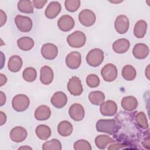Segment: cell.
<instances>
[{"label": "cell", "instance_id": "cell-1", "mask_svg": "<svg viewBox=\"0 0 150 150\" xmlns=\"http://www.w3.org/2000/svg\"><path fill=\"white\" fill-rule=\"evenodd\" d=\"M116 125L117 122L114 119H100L96 122V128L98 132L114 135Z\"/></svg>", "mask_w": 150, "mask_h": 150}, {"label": "cell", "instance_id": "cell-2", "mask_svg": "<svg viewBox=\"0 0 150 150\" xmlns=\"http://www.w3.org/2000/svg\"><path fill=\"white\" fill-rule=\"evenodd\" d=\"M104 59V52L102 50L95 48L91 50L87 54L86 60L87 64L91 67H97L103 62Z\"/></svg>", "mask_w": 150, "mask_h": 150}, {"label": "cell", "instance_id": "cell-3", "mask_svg": "<svg viewBox=\"0 0 150 150\" xmlns=\"http://www.w3.org/2000/svg\"><path fill=\"white\" fill-rule=\"evenodd\" d=\"M86 42V36L81 31L76 30L69 35L67 38L68 45L72 47L79 48L83 47Z\"/></svg>", "mask_w": 150, "mask_h": 150}, {"label": "cell", "instance_id": "cell-4", "mask_svg": "<svg viewBox=\"0 0 150 150\" xmlns=\"http://www.w3.org/2000/svg\"><path fill=\"white\" fill-rule=\"evenodd\" d=\"M30 100L29 97L22 94L14 96L12 100V106L17 112H23L29 106Z\"/></svg>", "mask_w": 150, "mask_h": 150}, {"label": "cell", "instance_id": "cell-5", "mask_svg": "<svg viewBox=\"0 0 150 150\" xmlns=\"http://www.w3.org/2000/svg\"><path fill=\"white\" fill-rule=\"evenodd\" d=\"M80 23L84 26H91L93 25L96 20V16L92 11L86 9L82 10L78 16Z\"/></svg>", "mask_w": 150, "mask_h": 150}, {"label": "cell", "instance_id": "cell-6", "mask_svg": "<svg viewBox=\"0 0 150 150\" xmlns=\"http://www.w3.org/2000/svg\"><path fill=\"white\" fill-rule=\"evenodd\" d=\"M101 75L104 80L107 82L114 81L118 75V71L116 66L112 63L105 64L101 70Z\"/></svg>", "mask_w": 150, "mask_h": 150}, {"label": "cell", "instance_id": "cell-7", "mask_svg": "<svg viewBox=\"0 0 150 150\" xmlns=\"http://www.w3.org/2000/svg\"><path fill=\"white\" fill-rule=\"evenodd\" d=\"M15 23L17 28L22 32H28L30 31L33 26L32 21L29 17L21 15L15 16Z\"/></svg>", "mask_w": 150, "mask_h": 150}, {"label": "cell", "instance_id": "cell-8", "mask_svg": "<svg viewBox=\"0 0 150 150\" xmlns=\"http://www.w3.org/2000/svg\"><path fill=\"white\" fill-rule=\"evenodd\" d=\"M67 87L69 92L74 96L81 95L83 91L81 80L77 76H73L69 79Z\"/></svg>", "mask_w": 150, "mask_h": 150}, {"label": "cell", "instance_id": "cell-9", "mask_svg": "<svg viewBox=\"0 0 150 150\" xmlns=\"http://www.w3.org/2000/svg\"><path fill=\"white\" fill-rule=\"evenodd\" d=\"M41 54L45 59L47 60H53L58 54L57 47L50 43L44 44L40 49Z\"/></svg>", "mask_w": 150, "mask_h": 150}, {"label": "cell", "instance_id": "cell-10", "mask_svg": "<svg viewBox=\"0 0 150 150\" xmlns=\"http://www.w3.org/2000/svg\"><path fill=\"white\" fill-rule=\"evenodd\" d=\"M129 26V21L128 18L124 15L118 16L114 22V28L117 33L120 34L125 33Z\"/></svg>", "mask_w": 150, "mask_h": 150}, {"label": "cell", "instance_id": "cell-11", "mask_svg": "<svg viewBox=\"0 0 150 150\" xmlns=\"http://www.w3.org/2000/svg\"><path fill=\"white\" fill-rule=\"evenodd\" d=\"M69 114L71 118L74 121H81L85 115L84 108L81 104L74 103L69 107Z\"/></svg>", "mask_w": 150, "mask_h": 150}, {"label": "cell", "instance_id": "cell-12", "mask_svg": "<svg viewBox=\"0 0 150 150\" xmlns=\"http://www.w3.org/2000/svg\"><path fill=\"white\" fill-rule=\"evenodd\" d=\"M66 66L71 69H78L81 63V55L79 52L73 51L69 53L66 58Z\"/></svg>", "mask_w": 150, "mask_h": 150}, {"label": "cell", "instance_id": "cell-13", "mask_svg": "<svg viewBox=\"0 0 150 150\" xmlns=\"http://www.w3.org/2000/svg\"><path fill=\"white\" fill-rule=\"evenodd\" d=\"M117 105L112 100H107L100 105V111L104 116H113L117 112Z\"/></svg>", "mask_w": 150, "mask_h": 150}, {"label": "cell", "instance_id": "cell-14", "mask_svg": "<svg viewBox=\"0 0 150 150\" xmlns=\"http://www.w3.org/2000/svg\"><path fill=\"white\" fill-rule=\"evenodd\" d=\"M57 26L60 30L63 32H69L74 28V21L71 16L64 15L59 19Z\"/></svg>", "mask_w": 150, "mask_h": 150}, {"label": "cell", "instance_id": "cell-15", "mask_svg": "<svg viewBox=\"0 0 150 150\" xmlns=\"http://www.w3.org/2000/svg\"><path fill=\"white\" fill-rule=\"evenodd\" d=\"M28 135L26 129L21 126L13 128L10 132V138L15 142H21L24 141Z\"/></svg>", "mask_w": 150, "mask_h": 150}, {"label": "cell", "instance_id": "cell-16", "mask_svg": "<svg viewBox=\"0 0 150 150\" xmlns=\"http://www.w3.org/2000/svg\"><path fill=\"white\" fill-rule=\"evenodd\" d=\"M62 6L57 1L50 2L45 11V16L49 19H53L55 18L61 12Z\"/></svg>", "mask_w": 150, "mask_h": 150}, {"label": "cell", "instance_id": "cell-17", "mask_svg": "<svg viewBox=\"0 0 150 150\" xmlns=\"http://www.w3.org/2000/svg\"><path fill=\"white\" fill-rule=\"evenodd\" d=\"M50 102L52 104L57 108L64 107L67 102V97L63 91H57L52 96Z\"/></svg>", "mask_w": 150, "mask_h": 150}, {"label": "cell", "instance_id": "cell-18", "mask_svg": "<svg viewBox=\"0 0 150 150\" xmlns=\"http://www.w3.org/2000/svg\"><path fill=\"white\" fill-rule=\"evenodd\" d=\"M53 71L51 67L48 66H44L40 69V81L43 84H50L53 81Z\"/></svg>", "mask_w": 150, "mask_h": 150}, {"label": "cell", "instance_id": "cell-19", "mask_svg": "<svg viewBox=\"0 0 150 150\" xmlns=\"http://www.w3.org/2000/svg\"><path fill=\"white\" fill-rule=\"evenodd\" d=\"M149 53V49L148 46L142 43L136 44L132 49V54L137 59H145L148 56Z\"/></svg>", "mask_w": 150, "mask_h": 150}, {"label": "cell", "instance_id": "cell-20", "mask_svg": "<svg viewBox=\"0 0 150 150\" xmlns=\"http://www.w3.org/2000/svg\"><path fill=\"white\" fill-rule=\"evenodd\" d=\"M130 46L129 41L125 38L118 39L112 44V49L114 52L122 54L127 52Z\"/></svg>", "mask_w": 150, "mask_h": 150}, {"label": "cell", "instance_id": "cell-21", "mask_svg": "<svg viewBox=\"0 0 150 150\" xmlns=\"http://www.w3.org/2000/svg\"><path fill=\"white\" fill-rule=\"evenodd\" d=\"M122 108L127 111H132L135 110L138 105L137 99L131 96L124 97L121 102Z\"/></svg>", "mask_w": 150, "mask_h": 150}, {"label": "cell", "instance_id": "cell-22", "mask_svg": "<svg viewBox=\"0 0 150 150\" xmlns=\"http://www.w3.org/2000/svg\"><path fill=\"white\" fill-rule=\"evenodd\" d=\"M34 115L36 120L38 121H45L50 117L51 110L48 106L41 105L35 110Z\"/></svg>", "mask_w": 150, "mask_h": 150}, {"label": "cell", "instance_id": "cell-23", "mask_svg": "<svg viewBox=\"0 0 150 150\" xmlns=\"http://www.w3.org/2000/svg\"><path fill=\"white\" fill-rule=\"evenodd\" d=\"M23 61L22 58L18 55L11 56L8 63V68L11 72L16 73L19 71L22 68Z\"/></svg>", "mask_w": 150, "mask_h": 150}, {"label": "cell", "instance_id": "cell-24", "mask_svg": "<svg viewBox=\"0 0 150 150\" xmlns=\"http://www.w3.org/2000/svg\"><path fill=\"white\" fill-rule=\"evenodd\" d=\"M115 142V141L114 139L106 135H100L95 138V144L100 149H104L108 145Z\"/></svg>", "mask_w": 150, "mask_h": 150}, {"label": "cell", "instance_id": "cell-25", "mask_svg": "<svg viewBox=\"0 0 150 150\" xmlns=\"http://www.w3.org/2000/svg\"><path fill=\"white\" fill-rule=\"evenodd\" d=\"M73 125L68 121H62L57 125V132L62 137H68L73 132Z\"/></svg>", "mask_w": 150, "mask_h": 150}, {"label": "cell", "instance_id": "cell-26", "mask_svg": "<svg viewBox=\"0 0 150 150\" xmlns=\"http://www.w3.org/2000/svg\"><path fill=\"white\" fill-rule=\"evenodd\" d=\"M147 30V23L144 20H139L135 24L134 28V35L138 39L144 37Z\"/></svg>", "mask_w": 150, "mask_h": 150}, {"label": "cell", "instance_id": "cell-27", "mask_svg": "<svg viewBox=\"0 0 150 150\" xmlns=\"http://www.w3.org/2000/svg\"><path fill=\"white\" fill-rule=\"evenodd\" d=\"M35 42L33 39L28 36L20 38L17 40V45L18 47L23 51H28L33 48Z\"/></svg>", "mask_w": 150, "mask_h": 150}, {"label": "cell", "instance_id": "cell-28", "mask_svg": "<svg viewBox=\"0 0 150 150\" xmlns=\"http://www.w3.org/2000/svg\"><path fill=\"white\" fill-rule=\"evenodd\" d=\"M35 133L39 139L42 140H47L51 136L52 131L49 126L45 124H41L36 127Z\"/></svg>", "mask_w": 150, "mask_h": 150}, {"label": "cell", "instance_id": "cell-29", "mask_svg": "<svg viewBox=\"0 0 150 150\" xmlns=\"http://www.w3.org/2000/svg\"><path fill=\"white\" fill-rule=\"evenodd\" d=\"M88 97L90 103L95 105H101L105 100V95L100 91H93L90 92Z\"/></svg>", "mask_w": 150, "mask_h": 150}, {"label": "cell", "instance_id": "cell-30", "mask_svg": "<svg viewBox=\"0 0 150 150\" xmlns=\"http://www.w3.org/2000/svg\"><path fill=\"white\" fill-rule=\"evenodd\" d=\"M122 76L127 81H132L135 79L137 76V71L131 65L128 64L124 66L122 69Z\"/></svg>", "mask_w": 150, "mask_h": 150}, {"label": "cell", "instance_id": "cell-31", "mask_svg": "<svg viewBox=\"0 0 150 150\" xmlns=\"http://www.w3.org/2000/svg\"><path fill=\"white\" fill-rule=\"evenodd\" d=\"M18 9L25 13H33V5L32 1L29 0H21L18 2Z\"/></svg>", "mask_w": 150, "mask_h": 150}, {"label": "cell", "instance_id": "cell-32", "mask_svg": "<svg viewBox=\"0 0 150 150\" xmlns=\"http://www.w3.org/2000/svg\"><path fill=\"white\" fill-rule=\"evenodd\" d=\"M37 77V72L35 68L29 67L24 69L22 72V77L27 82L34 81Z\"/></svg>", "mask_w": 150, "mask_h": 150}, {"label": "cell", "instance_id": "cell-33", "mask_svg": "<svg viewBox=\"0 0 150 150\" xmlns=\"http://www.w3.org/2000/svg\"><path fill=\"white\" fill-rule=\"evenodd\" d=\"M135 120L137 125L142 129H146L149 127V124L148 122V120L146 118V116L145 114L142 112H138L135 117Z\"/></svg>", "mask_w": 150, "mask_h": 150}, {"label": "cell", "instance_id": "cell-34", "mask_svg": "<svg viewBox=\"0 0 150 150\" xmlns=\"http://www.w3.org/2000/svg\"><path fill=\"white\" fill-rule=\"evenodd\" d=\"M43 150H61L62 144L59 139H52L46 141L42 145Z\"/></svg>", "mask_w": 150, "mask_h": 150}, {"label": "cell", "instance_id": "cell-35", "mask_svg": "<svg viewBox=\"0 0 150 150\" xmlns=\"http://www.w3.org/2000/svg\"><path fill=\"white\" fill-rule=\"evenodd\" d=\"M80 3L79 0H66L64 1V6L67 11L74 12L79 8Z\"/></svg>", "mask_w": 150, "mask_h": 150}, {"label": "cell", "instance_id": "cell-36", "mask_svg": "<svg viewBox=\"0 0 150 150\" xmlns=\"http://www.w3.org/2000/svg\"><path fill=\"white\" fill-rule=\"evenodd\" d=\"M73 148L75 150H91L90 144L85 139H79L74 143Z\"/></svg>", "mask_w": 150, "mask_h": 150}, {"label": "cell", "instance_id": "cell-37", "mask_svg": "<svg viewBox=\"0 0 150 150\" xmlns=\"http://www.w3.org/2000/svg\"><path fill=\"white\" fill-rule=\"evenodd\" d=\"M100 80L99 77L94 74H91L87 76L86 78V83L89 87L95 88L99 86Z\"/></svg>", "mask_w": 150, "mask_h": 150}, {"label": "cell", "instance_id": "cell-38", "mask_svg": "<svg viewBox=\"0 0 150 150\" xmlns=\"http://www.w3.org/2000/svg\"><path fill=\"white\" fill-rule=\"evenodd\" d=\"M47 2V0H33V6L37 9H42Z\"/></svg>", "mask_w": 150, "mask_h": 150}, {"label": "cell", "instance_id": "cell-39", "mask_svg": "<svg viewBox=\"0 0 150 150\" xmlns=\"http://www.w3.org/2000/svg\"><path fill=\"white\" fill-rule=\"evenodd\" d=\"M124 147H127L126 144L117 143V144H114L110 145V146L108 147V149H124Z\"/></svg>", "mask_w": 150, "mask_h": 150}, {"label": "cell", "instance_id": "cell-40", "mask_svg": "<svg viewBox=\"0 0 150 150\" xmlns=\"http://www.w3.org/2000/svg\"><path fill=\"white\" fill-rule=\"evenodd\" d=\"M0 16H1V23H1V27H2L5 24V23L7 21L6 15L5 12H4V11L2 9L0 10Z\"/></svg>", "mask_w": 150, "mask_h": 150}, {"label": "cell", "instance_id": "cell-41", "mask_svg": "<svg viewBox=\"0 0 150 150\" xmlns=\"http://www.w3.org/2000/svg\"><path fill=\"white\" fill-rule=\"evenodd\" d=\"M0 121L1 126L4 125L6 121V115L2 111H0Z\"/></svg>", "mask_w": 150, "mask_h": 150}, {"label": "cell", "instance_id": "cell-42", "mask_svg": "<svg viewBox=\"0 0 150 150\" xmlns=\"http://www.w3.org/2000/svg\"><path fill=\"white\" fill-rule=\"evenodd\" d=\"M0 98H1V104H0V105L2 106L6 103V96L4 94V93L3 91H0Z\"/></svg>", "mask_w": 150, "mask_h": 150}, {"label": "cell", "instance_id": "cell-43", "mask_svg": "<svg viewBox=\"0 0 150 150\" xmlns=\"http://www.w3.org/2000/svg\"><path fill=\"white\" fill-rule=\"evenodd\" d=\"M0 78H1L0 86H2L7 82V77L5 75H4L3 74L1 73L0 74Z\"/></svg>", "mask_w": 150, "mask_h": 150}, {"label": "cell", "instance_id": "cell-44", "mask_svg": "<svg viewBox=\"0 0 150 150\" xmlns=\"http://www.w3.org/2000/svg\"><path fill=\"white\" fill-rule=\"evenodd\" d=\"M145 76L147 77V79L148 80H149V64H148V66L146 67V68L145 69Z\"/></svg>", "mask_w": 150, "mask_h": 150}, {"label": "cell", "instance_id": "cell-45", "mask_svg": "<svg viewBox=\"0 0 150 150\" xmlns=\"http://www.w3.org/2000/svg\"><path fill=\"white\" fill-rule=\"evenodd\" d=\"M18 149H32V148L29 147V146H22V147H20Z\"/></svg>", "mask_w": 150, "mask_h": 150}]
</instances>
